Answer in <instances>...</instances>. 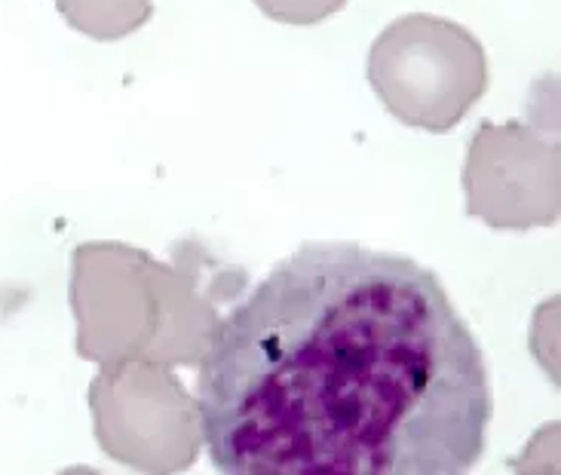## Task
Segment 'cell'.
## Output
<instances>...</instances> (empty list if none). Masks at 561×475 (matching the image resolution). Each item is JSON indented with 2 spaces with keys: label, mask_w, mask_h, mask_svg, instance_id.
<instances>
[{
  "label": "cell",
  "mask_w": 561,
  "mask_h": 475,
  "mask_svg": "<svg viewBox=\"0 0 561 475\" xmlns=\"http://www.w3.org/2000/svg\"><path fill=\"white\" fill-rule=\"evenodd\" d=\"M467 215L494 230L552 228L561 218V148L556 129L482 120L463 160Z\"/></svg>",
  "instance_id": "5"
},
{
  "label": "cell",
  "mask_w": 561,
  "mask_h": 475,
  "mask_svg": "<svg viewBox=\"0 0 561 475\" xmlns=\"http://www.w3.org/2000/svg\"><path fill=\"white\" fill-rule=\"evenodd\" d=\"M261 13L279 25L291 28H310L347 7V0H252Z\"/></svg>",
  "instance_id": "7"
},
{
  "label": "cell",
  "mask_w": 561,
  "mask_h": 475,
  "mask_svg": "<svg viewBox=\"0 0 561 475\" xmlns=\"http://www.w3.org/2000/svg\"><path fill=\"white\" fill-rule=\"evenodd\" d=\"M378 102L421 132H451L488 92L482 40L455 19L409 13L375 37L365 65Z\"/></svg>",
  "instance_id": "3"
},
{
  "label": "cell",
  "mask_w": 561,
  "mask_h": 475,
  "mask_svg": "<svg viewBox=\"0 0 561 475\" xmlns=\"http://www.w3.org/2000/svg\"><path fill=\"white\" fill-rule=\"evenodd\" d=\"M95 442L138 473L172 475L197 463L203 420L197 398L169 366L129 359L102 366L87 390Z\"/></svg>",
  "instance_id": "4"
},
{
  "label": "cell",
  "mask_w": 561,
  "mask_h": 475,
  "mask_svg": "<svg viewBox=\"0 0 561 475\" xmlns=\"http://www.w3.org/2000/svg\"><path fill=\"white\" fill-rule=\"evenodd\" d=\"M228 475H463L485 454V356L433 270L307 243L230 306L199 362Z\"/></svg>",
  "instance_id": "1"
},
{
  "label": "cell",
  "mask_w": 561,
  "mask_h": 475,
  "mask_svg": "<svg viewBox=\"0 0 561 475\" xmlns=\"http://www.w3.org/2000/svg\"><path fill=\"white\" fill-rule=\"evenodd\" d=\"M243 270L215 260L199 243H179L172 260L117 240L80 243L71 255L68 301L77 356L95 366L145 359L197 368Z\"/></svg>",
  "instance_id": "2"
},
{
  "label": "cell",
  "mask_w": 561,
  "mask_h": 475,
  "mask_svg": "<svg viewBox=\"0 0 561 475\" xmlns=\"http://www.w3.org/2000/svg\"><path fill=\"white\" fill-rule=\"evenodd\" d=\"M59 15L92 40H123L145 28L153 15V0H56Z\"/></svg>",
  "instance_id": "6"
}]
</instances>
